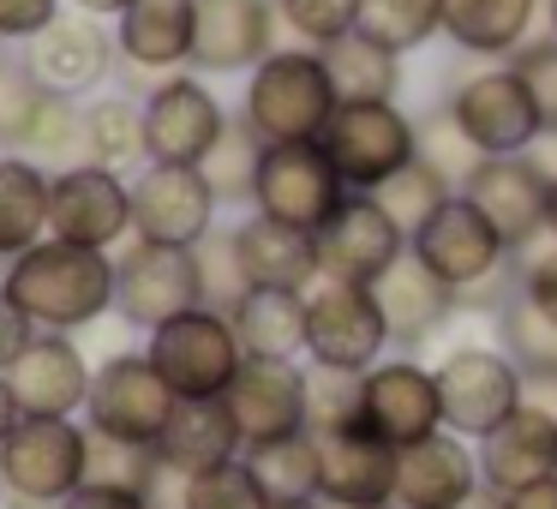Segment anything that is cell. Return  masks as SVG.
Wrapping results in <instances>:
<instances>
[{
  "label": "cell",
  "instance_id": "cell-1",
  "mask_svg": "<svg viewBox=\"0 0 557 509\" xmlns=\"http://www.w3.org/2000/svg\"><path fill=\"white\" fill-rule=\"evenodd\" d=\"M0 288L18 300V312L37 330H61L78 336L97 318L114 312V258L97 246H73V240H37L30 252H18L0 276Z\"/></svg>",
  "mask_w": 557,
  "mask_h": 509
},
{
  "label": "cell",
  "instance_id": "cell-2",
  "mask_svg": "<svg viewBox=\"0 0 557 509\" xmlns=\"http://www.w3.org/2000/svg\"><path fill=\"white\" fill-rule=\"evenodd\" d=\"M408 252L420 258L437 282L456 288L461 312H497V306L516 294V282H521V258L509 252L504 234H497L461 193L444 198V204L413 228Z\"/></svg>",
  "mask_w": 557,
  "mask_h": 509
},
{
  "label": "cell",
  "instance_id": "cell-3",
  "mask_svg": "<svg viewBox=\"0 0 557 509\" xmlns=\"http://www.w3.org/2000/svg\"><path fill=\"white\" fill-rule=\"evenodd\" d=\"M336 85L318 49H270L264 61L246 73V97H240V121L252 126L264 145H318L324 121L336 114Z\"/></svg>",
  "mask_w": 557,
  "mask_h": 509
},
{
  "label": "cell",
  "instance_id": "cell-4",
  "mask_svg": "<svg viewBox=\"0 0 557 509\" xmlns=\"http://www.w3.org/2000/svg\"><path fill=\"white\" fill-rule=\"evenodd\" d=\"M90 425L78 420H18L0 444V492L18 509H54L85 485Z\"/></svg>",
  "mask_w": 557,
  "mask_h": 509
},
{
  "label": "cell",
  "instance_id": "cell-5",
  "mask_svg": "<svg viewBox=\"0 0 557 509\" xmlns=\"http://www.w3.org/2000/svg\"><path fill=\"white\" fill-rule=\"evenodd\" d=\"M318 145L336 162L348 193H377L389 174H401L420 157V121L396 102H336Z\"/></svg>",
  "mask_w": 557,
  "mask_h": 509
},
{
  "label": "cell",
  "instance_id": "cell-6",
  "mask_svg": "<svg viewBox=\"0 0 557 509\" xmlns=\"http://www.w3.org/2000/svg\"><path fill=\"white\" fill-rule=\"evenodd\" d=\"M389 353V324L377 312V294L360 282L318 276L306 288V365L312 372H372Z\"/></svg>",
  "mask_w": 557,
  "mask_h": 509
},
{
  "label": "cell",
  "instance_id": "cell-7",
  "mask_svg": "<svg viewBox=\"0 0 557 509\" xmlns=\"http://www.w3.org/2000/svg\"><path fill=\"white\" fill-rule=\"evenodd\" d=\"M145 353L181 401L228 396L234 372L246 365V348H240V336H234V318L216 312V306H193V312L169 318L162 330H150Z\"/></svg>",
  "mask_w": 557,
  "mask_h": 509
},
{
  "label": "cell",
  "instance_id": "cell-8",
  "mask_svg": "<svg viewBox=\"0 0 557 509\" xmlns=\"http://www.w3.org/2000/svg\"><path fill=\"white\" fill-rule=\"evenodd\" d=\"M444 114L473 145V157H521V150H533V138L545 133L540 109H533L528 85H521V73L509 61L461 73L456 90L444 97Z\"/></svg>",
  "mask_w": 557,
  "mask_h": 509
},
{
  "label": "cell",
  "instance_id": "cell-9",
  "mask_svg": "<svg viewBox=\"0 0 557 509\" xmlns=\"http://www.w3.org/2000/svg\"><path fill=\"white\" fill-rule=\"evenodd\" d=\"M432 377H437V401H444V425L461 432L468 444H480L485 432H497V425L528 401V377L509 365V353L497 348V342L492 348H485V342L449 348L444 360L432 365Z\"/></svg>",
  "mask_w": 557,
  "mask_h": 509
},
{
  "label": "cell",
  "instance_id": "cell-10",
  "mask_svg": "<svg viewBox=\"0 0 557 509\" xmlns=\"http://www.w3.org/2000/svg\"><path fill=\"white\" fill-rule=\"evenodd\" d=\"M138 109H145V162H186V169H205V157L234 121L222 97L205 85V73L157 78Z\"/></svg>",
  "mask_w": 557,
  "mask_h": 509
},
{
  "label": "cell",
  "instance_id": "cell-11",
  "mask_svg": "<svg viewBox=\"0 0 557 509\" xmlns=\"http://www.w3.org/2000/svg\"><path fill=\"white\" fill-rule=\"evenodd\" d=\"M461 198L504 234L509 252H533L552 234V174L521 150V157H480L461 181Z\"/></svg>",
  "mask_w": 557,
  "mask_h": 509
},
{
  "label": "cell",
  "instance_id": "cell-12",
  "mask_svg": "<svg viewBox=\"0 0 557 509\" xmlns=\"http://www.w3.org/2000/svg\"><path fill=\"white\" fill-rule=\"evenodd\" d=\"M49 234L73 246H114L133 234V181L102 162H66L49 174Z\"/></svg>",
  "mask_w": 557,
  "mask_h": 509
},
{
  "label": "cell",
  "instance_id": "cell-13",
  "mask_svg": "<svg viewBox=\"0 0 557 509\" xmlns=\"http://www.w3.org/2000/svg\"><path fill=\"white\" fill-rule=\"evenodd\" d=\"M174 401L181 396L162 384L150 353H109V360L90 372L85 425L97 437H121V444H157L169 413H174Z\"/></svg>",
  "mask_w": 557,
  "mask_h": 509
},
{
  "label": "cell",
  "instance_id": "cell-14",
  "mask_svg": "<svg viewBox=\"0 0 557 509\" xmlns=\"http://www.w3.org/2000/svg\"><path fill=\"white\" fill-rule=\"evenodd\" d=\"M205 306L198 288V258L193 246H150L133 240L126 258H114V318L133 330H162L169 318Z\"/></svg>",
  "mask_w": 557,
  "mask_h": 509
},
{
  "label": "cell",
  "instance_id": "cell-15",
  "mask_svg": "<svg viewBox=\"0 0 557 509\" xmlns=\"http://www.w3.org/2000/svg\"><path fill=\"white\" fill-rule=\"evenodd\" d=\"M222 401H228L246 449L276 444V437H294V432H312V365L276 360V353H246V365L234 372Z\"/></svg>",
  "mask_w": 557,
  "mask_h": 509
},
{
  "label": "cell",
  "instance_id": "cell-16",
  "mask_svg": "<svg viewBox=\"0 0 557 509\" xmlns=\"http://www.w3.org/2000/svg\"><path fill=\"white\" fill-rule=\"evenodd\" d=\"M216 186L186 162H145L133 174V240L150 246H198L216 228Z\"/></svg>",
  "mask_w": 557,
  "mask_h": 509
},
{
  "label": "cell",
  "instance_id": "cell-17",
  "mask_svg": "<svg viewBox=\"0 0 557 509\" xmlns=\"http://www.w3.org/2000/svg\"><path fill=\"white\" fill-rule=\"evenodd\" d=\"M342 198H348V186H342L336 162L324 157V145H264L258 181H252L258 216H276L288 228L318 234Z\"/></svg>",
  "mask_w": 557,
  "mask_h": 509
},
{
  "label": "cell",
  "instance_id": "cell-18",
  "mask_svg": "<svg viewBox=\"0 0 557 509\" xmlns=\"http://www.w3.org/2000/svg\"><path fill=\"white\" fill-rule=\"evenodd\" d=\"M312 246H318V276L372 288V282L408 252V234L396 228V216H389L372 193H348L330 210L324 228L312 234Z\"/></svg>",
  "mask_w": 557,
  "mask_h": 509
},
{
  "label": "cell",
  "instance_id": "cell-19",
  "mask_svg": "<svg viewBox=\"0 0 557 509\" xmlns=\"http://www.w3.org/2000/svg\"><path fill=\"white\" fill-rule=\"evenodd\" d=\"M318 437V504L324 509H396L401 449L366 425H336Z\"/></svg>",
  "mask_w": 557,
  "mask_h": 509
},
{
  "label": "cell",
  "instance_id": "cell-20",
  "mask_svg": "<svg viewBox=\"0 0 557 509\" xmlns=\"http://www.w3.org/2000/svg\"><path fill=\"white\" fill-rule=\"evenodd\" d=\"M360 425L396 449L444 432V401H437L432 365H420L413 353H396V360L384 353L372 372H360Z\"/></svg>",
  "mask_w": 557,
  "mask_h": 509
},
{
  "label": "cell",
  "instance_id": "cell-21",
  "mask_svg": "<svg viewBox=\"0 0 557 509\" xmlns=\"http://www.w3.org/2000/svg\"><path fill=\"white\" fill-rule=\"evenodd\" d=\"M25 66L42 90L54 97H97L102 78L121 66V49H114V25L90 13H61L42 37L25 42Z\"/></svg>",
  "mask_w": 557,
  "mask_h": 509
},
{
  "label": "cell",
  "instance_id": "cell-22",
  "mask_svg": "<svg viewBox=\"0 0 557 509\" xmlns=\"http://www.w3.org/2000/svg\"><path fill=\"white\" fill-rule=\"evenodd\" d=\"M90 372L97 365L85 360L78 336L37 330L13 353V365H7V389H13L18 413H30V420H78L85 396H90Z\"/></svg>",
  "mask_w": 557,
  "mask_h": 509
},
{
  "label": "cell",
  "instance_id": "cell-23",
  "mask_svg": "<svg viewBox=\"0 0 557 509\" xmlns=\"http://www.w3.org/2000/svg\"><path fill=\"white\" fill-rule=\"evenodd\" d=\"M282 37L276 0H193V73H252Z\"/></svg>",
  "mask_w": 557,
  "mask_h": 509
},
{
  "label": "cell",
  "instance_id": "cell-24",
  "mask_svg": "<svg viewBox=\"0 0 557 509\" xmlns=\"http://www.w3.org/2000/svg\"><path fill=\"white\" fill-rule=\"evenodd\" d=\"M480 449L461 432H432L401 449L396 461V509H456L480 492Z\"/></svg>",
  "mask_w": 557,
  "mask_h": 509
},
{
  "label": "cell",
  "instance_id": "cell-25",
  "mask_svg": "<svg viewBox=\"0 0 557 509\" xmlns=\"http://www.w3.org/2000/svg\"><path fill=\"white\" fill-rule=\"evenodd\" d=\"M114 49L126 73H193V0H133L114 18Z\"/></svg>",
  "mask_w": 557,
  "mask_h": 509
},
{
  "label": "cell",
  "instance_id": "cell-26",
  "mask_svg": "<svg viewBox=\"0 0 557 509\" xmlns=\"http://www.w3.org/2000/svg\"><path fill=\"white\" fill-rule=\"evenodd\" d=\"M480 480L492 492H516V485L552 480L557 473V413L540 401H521L497 432H485L480 444Z\"/></svg>",
  "mask_w": 557,
  "mask_h": 509
},
{
  "label": "cell",
  "instance_id": "cell-27",
  "mask_svg": "<svg viewBox=\"0 0 557 509\" xmlns=\"http://www.w3.org/2000/svg\"><path fill=\"white\" fill-rule=\"evenodd\" d=\"M372 294H377V312H384V324H389V348H420V342H432L437 330L461 312L456 288L437 282L413 252H401L396 264L372 282Z\"/></svg>",
  "mask_w": 557,
  "mask_h": 509
},
{
  "label": "cell",
  "instance_id": "cell-28",
  "mask_svg": "<svg viewBox=\"0 0 557 509\" xmlns=\"http://www.w3.org/2000/svg\"><path fill=\"white\" fill-rule=\"evenodd\" d=\"M157 456L174 480H186V473H205V468H222V461L246 456V437L222 396H193V401H174L169 425L157 437Z\"/></svg>",
  "mask_w": 557,
  "mask_h": 509
},
{
  "label": "cell",
  "instance_id": "cell-29",
  "mask_svg": "<svg viewBox=\"0 0 557 509\" xmlns=\"http://www.w3.org/2000/svg\"><path fill=\"white\" fill-rule=\"evenodd\" d=\"M234 252L252 288H282V294H306L318 282V246L306 228H288L276 216H246L234 222Z\"/></svg>",
  "mask_w": 557,
  "mask_h": 509
},
{
  "label": "cell",
  "instance_id": "cell-30",
  "mask_svg": "<svg viewBox=\"0 0 557 509\" xmlns=\"http://www.w3.org/2000/svg\"><path fill=\"white\" fill-rule=\"evenodd\" d=\"M540 18L545 0H444V37L473 61H509Z\"/></svg>",
  "mask_w": 557,
  "mask_h": 509
},
{
  "label": "cell",
  "instance_id": "cell-31",
  "mask_svg": "<svg viewBox=\"0 0 557 509\" xmlns=\"http://www.w3.org/2000/svg\"><path fill=\"white\" fill-rule=\"evenodd\" d=\"M49 240V169L25 150H0V264Z\"/></svg>",
  "mask_w": 557,
  "mask_h": 509
},
{
  "label": "cell",
  "instance_id": "cell-32",
  "mask_svg": "<svg viewBox=\"0 0 557 509\" xmlns=\"http://www.w3.org/2000/svg\"><path fill=\"white\" fill-rule=\"evenodd\" d=\"M492 330H497V348L509 353V365L528 377V389H557V324L521 294V282L492 312Z\"/></svg>",
  "mask_w": 557,
  "mask_h": 509
},
{
  "label": "cell",
  "instance_id": "cell-33",
  "mask_svg": "<svg viewBox=\"0 0 557 509\" xmlns=\"http://www.w3.org/2000/svg\"><path fill=\"white\" fill-rule=\"evenodd\" d=\"M234 336L246 353H276V360H306V294L252 288L234 306Z\"/></svg>",
  "mask_w": 557,
  "mask_h": 509
},
{
  "label": "cell",
  "instance_id": "cell-34",
  "mask_svg": "<svg viewBox=\"0 0 557 509\" xmlns=\"http://www.w3.org/2000/svg\"><path fill=\"white\" fill-rule=\"evenodd\" d=\"M330 66V85H336L342 102H396L401 90V54H389L384 42H372L366 30L318 49Z\"/></svg>",
  "mask_w": 557,
  "mask_h": 509
},
{
  "label": "cell",
  "instance_id": "cell-35",
  "mask_svg": "<svg viewBox=\"0 0 557 509\" xmlns=\"http://www.w3.org/2000/svg\"><path fill=\"white\" fill-rule=\"evenodd\" d=\"M85 162L102 169H145V109L133 97H90L85 102Z\"/></svg>",
  "mask_w": 557,
  "mask_h": 509
},
{
  "label": "cell",
  "instance_id": "cell-36",
  "mask_svg": "<svg viewBox=\"0 0 557 509\" xmlns=\"http://www.w3.org/2000/svg\"><path fill=\"white\" fill-rule=\"evenodd\" d=\"M246 468L258 473L270 504H306V497H318V437L294 432V437H276V444H252Z\"/></svg>",
  "mask_w": 557,
  "mask_h": 509
},
{
  "label": "cell",
  "instance_id": "cell-37",
  "mask_svg": "<svg viewBox=\"0 0 557 509\" xmlns=\"http://www.w3.org/2000/svg\"><path fill=\"white\" fill-rule=\"evenodd\" d=\"M174 473L162 468L157 444H121V437H97L90 432V461H85V485H114V492H138L157 504V492Z\"/></svg>",
  "mask_w": 557,
  "mask_h": 509
},
{
  "label": "cell",
  "instance_id": "cell-38",
  "mask_svg": "<svg viewBox=\"0 0 557 509\" xmlns=\"http://www.w3.org/2000/svg\"><path fill=\"white\" fill-rule=\"evenodd\" d=\"M360 30L389 54H413L444 37V0H360Z\"/></svg>",
  "mask_w": 557,
  "mask_h": 509
},
{
  "label": "cell",
  "instance_id": "cell-39",
  "mask_svg": "<svg viewBox=\"0 0 557 509\" xmlns=\"http://www.w3.org/2000/svg\"><path fill=\"white\" fill-rule=\"evenodd\" d=\"M25 157L42 162L49 174L66 169V162H85V102L42 90L37 121H30V133H25Z\"/></svg>",
  "mask_w": 557,
  "mask_h": 509
},
{
  "label": "cell",
  "instance_id": "cell-40",
  "mask_svg": "<svg viewBox=\"0 0 557 509\" xmlns=\"http://www.w3.org/2000/svg\"><path fill=\"white\" fill-rule=\"evenodd\" d=\"M372 198L389 210V216H396V228L413 240V228H420V222L432 216L437 204H444V198H456V181H449L444 169H432L425 157H413L408 169H401V174H389V181L377 186Z\"/></svg>",
  "mask_w": 557,
  "mask_h": 509
},
{
  "label": "cell",
  "instance_id": "cell-41",
  "mask_svg": "<svg viewBox=\"0 0 557 509\" xmlns=\"http://www.w3.org/2000/svg\"><path fill=\"white\" fill-rule=\"evenodd\" d=\"M258 157H264V138L234 114L228 133L216 138V150L205 157V174L216 186L222 204H252V181H258Z\"/></svg>",
  "mask_w": 557,
  "mask_h": 509
},
{
  "label": "cell",
  "instance_id": "cell-42",
  "mask_svg": "<svg viewBox=\"0 0 557 509\" xmlns=\"http://www.w3.org/2000/svg\"><path fill=\"white\" fill-rule=\"evenodd\" d=\"M181 509H270L258 473L246 468V456L222 461V468L186 473L181 480Z\"/></svg>",
  "mask_w": 557,
  "mask_h": 509
},
{
  "label": "cell",
  "instance_id": "cell-43",
  "mask_svg": "<svg viewBox=\"0 0 557 509\" xmlns=\"http://www.w3.org/2000/svg\"><path fill=\"white\" fill-rule=\"evenodd\" d=\"M276 18L300 49H330L360 30V0H276Z\"/></svg>",
  "mask_w": 557,
  "mask_h": 509
},
{
  "label": "cell",
  "instance_id": "cell-44",
  "mask_svg": "<svg viewBox=\"0 0 557 509\" xmlns=\"http://www.w3.org/2000/svg\"><path fill=\"white\" fill-rule=\"evenodd\" d=\"M193 258H198V288H205V306L234 312V306L252 294V282H246V270H240V252H234V228H210L205 240L193 246Z\"/></svg>",
  "mask_w": 557,
  "mask_h": 509
},
{
  "label": "cell",
  "instance_id": "cell-45",
  "mask_svg": "<svg viewBox=\"0 0 557 509\" xmlns=\"http://www.w3.org/2000/svg\"><path fill=\"white\" fill-rule=\"evenodd\" d=\"M37 102H42V85L30 78L25 54H0V150H25Z\"/></svg>",
  "mask_w": 557,
  "mask_h": 509
},
{
  "label": "cell",
  "instance_id": "cell-46",
  "mask_svg": "<svg viewBox=\"0 0 557 509\" xmlns=\"http://www.w3.org/2000/svg\"><path fill=\"white\" fill-rule=\"evenodd\" d=\"M509 66H516L521 85H528L533 109H540V126H545V133H557V37L545 30V37L521 42V49L509 54Z\"/></svg>",
  "mask_w": 557,
  "mask_h": 509
},
{
  "label": "cell",
  "instance_id": "cell-47",
  "mask_svg": "<svg viewBox=\"0 0 557 509\" xmlns=\"http://www.w3.org/2000/svg\"><path fill=\"white\" fill-rule=\"evenodd\" d=\"M420 157L432 162V169H444L449 181H456V193H461V181H468V169L480 162V157H473V145L456 133V121H449L444 109L420 121Z\"/></svg>",
  "mask_w": 557,
  "mask_h": 509
},
{
  "label": "cell",
  "instance_id": "cell-48",
  "mask_svg": "<svg viewBox=\"0 0 557 509\" xmlns=\"http://www.w3.org/2000/svg\"><path fill=\"white\" fill-rule=\"evenodd\" d=\"M360 425V377L354 372H312V432Z\"/></svg>",
  "mask_w": 557,
  "mask_h": 509
},
{
  "label": "cell",
  "instance_id": "cell-49",
  "mask_svg": "<svg viewBox=\"0 0 557 509\" xmlns=\"http://www.w3.org/2000/svg\"><path fill=\"white\" fill-rule=\"evenodd\" d=\"M61 13H66V0H0V49L42 37Z\"/></svg>",
  "mask_w": 557,
  "mask_h": 509
},
{
  "label": "cell",
  "instance_id": "cell-50",
  "mask_svg": "<svg viewBox=\"0 0 557 509\" xmlns=\"http://www.w3.org/2000/svg\"><path fill=\"white\" fill-rule=\"evenodd\" d=\"M521 294L557 324V240L552 234H545V246L521 252Z\"/></svg>",
  "mask_w": 557,
  "mask_h": 509
},
{
  "label": "cell",
  "instance_id": "cell-51",
  "mask_svg": "<svg viewBox=\"0 0 557 509\" xmlns=\"http://www.w3.org/2000/svg\"><path fill=\"white\" fill-rule=\"evenodd\" d=\"M30 336H37V324H30L25 312H18V300H13V294L0 288V372L13 365V353L25 348Z\"/></svg>",
  "mask_w": 557,
  "mask_h": 509
},
{
  "label": "cell",
  "instance_id": "cell-52",
  "mask_svg": "<svg viewBox=\"0 0 557 509\" xmlns=\"http://www.w3.org/2000/svg\"><path fill=\"white\" fill-rule=\"evenodd\" d=\"M54 509H157V504L138 497V492H114V485H78V492Z\"/></svg>",
  "mask_w": 557,
  "mask_h": 509
},
{
  "label": "cell",
  "instance_id": "cell-53",
  "mask_svg": "<svg viewBox=\"0 0 557 509\" xmlns=\"http://www.w3.org/2000/svg\"><path fill=\"white\" fill-rule=\"evenodd\" d=\"M504 509H557V473L552 480H533V485L504 492Z\"/></svg>",
  "mask_w": 557,
  "mask_h": 509
},
{
  "label": "cell",
  "instance_id": "cell-54",
  "mask_svg": "<svg viewBox=\"0 0 557 509\" xmlns=\"http://www.w3.org/2000/svg\"><path fill=\"white\" fill-rule=\"evenodd\" d=\"M66 7H78V13H90V18H109V25H114V18H121L126 7H133V0H66Z\"/></svg>",
  "mask_w": 557,
  "mask_h": 509
},
{
  "label": "cell",
  "instance_id": "cell-55",
  "mask_svg": "<svg viewBox=\"0 0 557 509\" xmlns=\"http://www.w3.org/2000/svg\"><path fill=\"white\" fill-rule=\"evenodd\" d=\"M25 420V413H18V401H13V389H7V372H0V444H7V432H13V425Z\"/></svg>",
  "mask_w": 557,
  "mask_h": 509
},
{
  "label": "cell",
  "instance_id": "cell-56",
  "mask_svg": "<svg viewBox=\"0 0 557 509\" xmlns=\"http://www.w3.org/2000/svg\"><path fill=\"white\" fill-rule=\"evenodd\" d=\"M528 157H533V162H540V169L557 181V133H540V138H533V150H528Z\"/></svg>",
  "mask_w": 557,
  "mask_h": 509
},
{
  "label": "cell",
  "instance_id": "cell-57",
  "mask_svg": "<svg viewBox=\"0 0 557 509\" xmlns=\"http://www.w3.org/2000/svg\"><path fill=\"white\" fill-rule=\"evenodd\" d=\"M456 509H504V492H492V485H480V492H473L468 504H456Z\"/></svg>",
  "mask_w": 557,
  "mask_h": 509
},
{
  "label": "cell",
  "instance_id": "cell-58",
  "mask_svg": "<svg viewBox=\"0 0 557 509\" xmlns=\"http://www.w3.org/2000/svg\"><path fill=\"white\" fill-rule=\"evenodd\" d=\"M545 30L557 37V0H545Z\"/></svg>",
  "mask_w": 557,
  "mask_h": 509
},
{
  "label": "cell",
  "instance_id": "cell-59",
  "mask_svg": "<svg viewBox=\"0 0 557 509\" xmlns=\"http://www.w3.org/2000/svg\"><path fill=\"white\" fill-rule=\"evenodd\" d=\"M270 509H324L318 497H306V504H270Z\"/></svg>",
  "mask_w": 557,
  "mask_h": 509
},
{
  "label": "cell",
  "instance_id": "cell-60",
  "mask_svg": "<svg viewBox=\"0 0 557 509\" xmlns=\"http://www.w3.org/2000/svg\"><path fill=\"white\" fill-rule=\"evenodd\" d=\"M552 240H557V181H552Z\"/></svg>",
  "mask_w": 557,
  "mask_h": 509
}]
</instances>
